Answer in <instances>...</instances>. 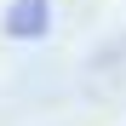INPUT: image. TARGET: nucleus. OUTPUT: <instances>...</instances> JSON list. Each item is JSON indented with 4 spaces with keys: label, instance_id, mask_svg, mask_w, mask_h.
Instances as JSON below:
<instances>
[{
    "label": "nucleus",
    "instance_id": "1",
    "mask_svg": "<svg viewBox=\"0 0 126 126\" xmlns=\"http://www.w3.org/2000/svg\"><path fill=\"white\" fill-rule=\"evenodd\" d=\"M6 29L17 40H23V34H46V6H40V0H17L12 17H6Z\"/></svg>",
    "mask_w": 126,
    "mask_h": 126
}]
</instances>
